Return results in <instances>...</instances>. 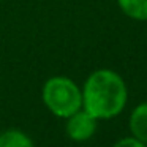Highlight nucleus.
Listing matches in <instances>:
<instances>
[{
  "instance_id": "39448f33",
  "label": "nucleus",
  "mask_w": 147,
  "mask_h": 147,
  "mask_svg": "<svg viewBox=\"0 0 147 147\" xmlns=\"http://www.w3.org/2000/svg\"><path fill=\"white\" fill-rule=\"evenodd\" d=\"M0 147H35V144L24 131L8 128L0 133Z\"/></svg>"
},
{
  "instance_id": "f03ea898",
  "label": "nucleus",
  "mask_w": 147,
  "mask_h": 147,
  "mask_svg": "<svg viewBox=\"0 0 147 147\" xmlns=\"http://www.w3.org/2000/svg\"><path fill=\"white\" fill-rule=\"evenodd\" d=\"M41 98L49 112L67 119L82 108V89L68 76H52L45 82Z\"/></svg>"
},
{
  "instance_id": "20e7f679",
  "label": "nucleus",
  "mask_w": 147,
  "mask_h": 147,
  "mask_svg": "<svg viewBox=\"0 0 147 147\" xmlns=\"http://www.w3.org/2000/svg\"><path fill=\"white\" fill-rule=\"evenodd\" d=\"M128 127L134 138L147 144V101L138 105L131 111L128 119Z\"/></svg>"
},
{
  "instance_id": "7ed1b4c3",
  "label": "nucleus",
  "mask_w": 147,
  "mask_h": 147,
  "mask_svg": "<svg viewBox=\"0 0 147 147\" xmlns=\"http://www.w3.org/2000/svg\"><path fill=\"white\" fill-rule=\"evenodd\" d=\"M96 127H98V119H95L90 112L81 108L79 111L73 112L70 117H67L65 131L71 141L84 142V141H89L95 134Z\"/></svg>"
},
{
  "instance_id": "423d86ee",
  "label": "nucleus",
  "mask_w": 147,
  "mask_h": 147,
  "mask_svg": "<svg viewBox=\"0 0 147 147\" xmlns=\"http://www.w3.org/2000/svg\"><path fill=\"white\" fill-rule=\"evenodd\" d=\"M122 13L130 19L146 22L147 21V0H117Z\"/></svg>"
},
{
  "instance_id": "0eeeda50",
  "label": "nucleus",
  "mask_w": 147,
  "mask_h": 147,
  "mask_svg": "<svg viewBox=\"0 0 147 147\" xmlns=\"http://www.w3.org/2000/svg\"><path fill=\"white\" fill-rule=\"evenodd\" d=\"M112 147H147V144L131 134V136H125V138H120L119 141H115Z\"/></svg>"
},
{
  "instance_id": "f257e3e1",
  "label": "nucleus",
  "mask_w": 147,
  "mask_h": 147,
  "mask_svg": "<svg viewBox=\"0 0 147 147\" xmlns=\"http://www.w3.org/2000/svg\"><path fill=\"white\" fill-rule=\"evenodd\" d=\"M127 101V82L114 70L101 68L93 71L82 86V108L98 120L117 117Z\"/></svg>"
}]
</instances>
